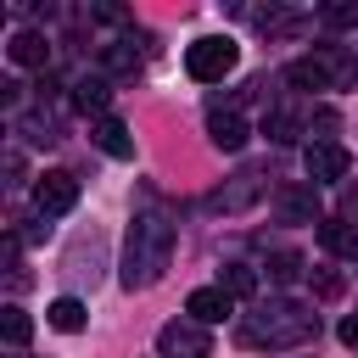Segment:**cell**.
<instances>
[{
	"mask_svg": "<svg viewBox=\"0 0 358 358\" xmlns=\"http://www.w3.org/2000/svg\"><path fill=\"white\" fill-rule=\"evenodd\" d=\"M263 134H268V140H280V145H291V140L302 134V123H296L291 112H268V117H263Z\"/></svg>",
	"mask_w": 358,
	"mask_h": 358,
	"instance_id": "cell-20",
	"label": "cell"
},
{
	"mask_svg": "<svg viewBox=\"0 0 358 358\" xmlns=\"http://www.w3.org/2000/svg\"><path fill=\"white\" fill-rule=\"evenodd\" d=\"M352 78H358V62H352Z\"/></svg>",
	"mask_w": 358,
	"mask_h": 358,
	"instance_id": "cell-26",
	"label": "cell"
},
{
	"mask_svg": "<svg viewBox=\"0 0 358 358\" xmlns=\"http://www.w3.org/2000/svg\"><path fill=\"white\" fill-rule=\"evenodd\" d=\"M341 341H347V347H358V313H347V319H341Z\"/></svg>",
	"mask_w": 358,
	"mask_h": 358,
	"instance_id": "cell-25",
	"label": "cell"
},
{
	"mask_svg": "<svg viewBox=\"0 0 358 358\" xmlns=\"http://www.w3.org/2000/svg\"><path fill=\"white\" fill-rule=\"evenodd\" d=\"M268 274H274V285H291V280L302 274V257H296V252H274V263H268Z\"/></svg>",
	"mask_w": 358,
	"mask_h": 358,
	"instance_id": "cell-21",
	"label": "cell"
},
{
	"mask_svg": "<svg viewBox=\"0 0 358 358\" xmlns=\"http://www.w3.org/2000/svg\"><path fill=\"white\" fill-rule=\"evenodd\" d=\"M341 218H347V224L358 218V185H347V190H341Z\"/></svg>",
	"mask_w": 358,
	"mask_h": 358,
	"instance_id": "cell-24",
	"label": "cell"
},
{
	"mask_svg": "<svg viewBox=\"0 0 358 358\" xmlns=\"http://www.w3.org/2000/svg\"><path fill=\"white\" fill-rule=\"evenodd\" d=\"M157 352L162 358H207V324L196 319H173L157 330Z\"/></svg>",
	"mask_w": 358,
	"mask_h": 358,
	"instance_id": "cell-6",
	"label": "cell"
},
{
	"mask_svg": "<svg viewBox=\"0 0 358 358\" xmlns=\"http://www.w3.org/2000/svg\"><path fill=\"white\" fill-rule=\"evenodd\" d=\"M95 145H101L106 157H117V162H129V157H134V134H129V123H123V117H101V123H95Z\"/></svg>",
	"mask_w": 358,
	"mask_h": 358,
	"instance_id": "cell-13",
	"label": "cell"
},
{
	"mask_svg": "<svg viewBox=\"0 0 358 358\" xmlns=\"http://www.w3.org/2000/svg\"><path fill=\"white\" fill-rule=\"evenodd\" d=\"M207 140H213L218 151H241V145H246V117H241L235 106H213V112H207Z\"/></svg>",
	"mask_w": 358,
	"mask_h": 358,
	"instance_id": "cell-10",
	"label": "cell"
},
{
	"mask_svg": "<svg viewBox=\"0 0 358 358\" xmlns=\"http://www.w3.org/2000/svg\"><path fill=\"white\" fill-rule=\"evenodd\" d=\"M308 336H319V313L302 308V302H285V296L257 302L246 313V324H241V341L246 347H302Z\"/></svg>",
	"mask_w": 358,
	"mask_h": 358,
	"instance_id": "cell-2",
	"label": "cell"
},
{
	"mask_svg": "<svg viewBox=\"0 0 358 358\" xmlns=\"http://www.w3.org/2000/svg\"><path fill=\"white\" fill-rule=\"evenodd\" d=\"M45 319H50L62 336H78V330H84V302H78V296H56V302L45 308Z\"/></svg>",
	"mask_w": 358,
	"mask_h": 358,
	"instance_id": "cell-16",
	"label": "cell"
},
{
	"mask_svg": "<svg viewBox=\"0 0 358 358\" xmlns=\"http://www.w3.org/2000/svg\"><path fill=\"white\" fill-rule=\"evenodd\" d=\"M319 246L330 257H358V224L347 218H319Z\"/></svg>",
	"mask_w": 358,
	"mask_h": 358,
	"instance_id": "cell-12",
	"label": "cell"
},
{
	"mask_svg": "<svg viewBox=\"0 0 358 358\" xmlns=\"http://www.w3.org/2000/svg\"><path fill=\"white\" fill-rule=\"evenodd\" d=\"M101 67H106V73H140L134 39H112V45H101Z\"/></svg>",
	"mask_w": 358,
	"mask_h": 358,
	"instance_id": "cell-17",
	"label": "cell"
},
{
	"mask_svg": "<svg viewBox=\"0 0 358 358\" xmlns=\"http://www.w3.org/2000/svg\"><path fill=\"white\" fill-rule=\"evenodd\" d=\"M274 213H280V224H319L313 185H280L274 190Z\"/></svg>",
	"mask_w": 358,
	"mask_h": 358,
	"instance_id": "cell-8",
	"label": "cell"
},
{
	"mask_svg": "<svg viewBox=\"0 0 358 358\" xmlns=\"http://www.w3.org/2000/svg\"><path fill=\"white\" fill-rule=\"evenodd\" d=\"M218 285H224L229 296H252V291H257V274H252V263H224V268H218Z\"/></svg>",
	"mask_w": 358,
	"mask_h": 358,
	"instance_id": "cell-18",
	"label": "cell"
},
{
	"mask_svg": "<svg viewBox=\"0 0 358 358\" xmlns=\"http://www.w3.org/2000/svg\"><path fill=\"white\" fill-rule=\"evenodd\" d=\"M229 308H235V296H229L224 285H196V291H190V302H185V313H190L196 324H224V319H229Z\"/></svg>",
	"mask_w": 358,
	"mask_h": 358,
	"instance_id": "cell-9",
	"label": "cell"
},
{
	"mask_svg": "<svg viewBox=\"0 0 358 358\" xmlns=\"http://www.w3.org/2000/svg\"><path fill=\"white\" fill-rule=\"evenodd\" d=\"M235 62H241V45H235L229 34H207V39H196V45L185 50V67H190V78H201V84H218V78H229V73H235Z\"/></svg>",
	"mask_w": 358,
	"mask_h": 358,
	"instance_id": "cell-3",
	"label": "cell"
},
{
	"mask_svg": "<svg viewBox=\"0 0 358 358\" xmlns=\"http://www.w3.org/2000/svg\"><path fill=\"white\" fill-rule=\"evenodd\" d=\"M341 291H347V280H341L336 268H319V274H313V296H319V302H336Z\"/></svg>",
	"mask_w": 358,
	"mask_h": 358,
	"instance_id": "cell-22",
	"label": "cell"
},
{
	"mask_svg": "<svg viewBox=\"0 0 358 358\" xmlns=\"http://www.w3.org/2000/svg\"><path fill=\"white\" fill-rule=\"evenodd\" d=\"M73 201H78V179H73L67 168L39 173V185H34V207H39V218H62V213H73Z\"/></svg>",
	"mask_w": 358,
	"mask_h": 358,
	"instance_id": "cell-5",
	"label": "cell"
},
{
	"mask_svg": "<svg viewBox=\"0 0 358 358\" xmlns=\"http://www.w3.org/2000/svg\"><path fill=\"white\" fill-rule=\"evenodd\" d=\"M324 22H330V28H352V22H358V0H347V6H324Z\"/></svg>",
	"mask_w": 358,
	"mask_h": 358,
	"instance_id": "cell-23",
	"label": "cell"
},
{
	"mask_svg": "<svg viewBox=\"0 0 358 358\" xmlns=\"http://www.w3.org/2000/svg\"><path fill=\"white\" fill-rule=\"evenodd\" d=\"M106 95H112V84H106L101 73H84V78L73 84V106H78V112H101Z\"/></svg>",
	"mask_w": 358,
	"mask_h": 358,
	"instance_id": "cell-15",
	"label": "cell"
},
{
	"mask_svg": "<svg viewBox=\"0 0 358 358\" xmlns=\"http://www.w3.org/2000/svg\"><path fill=\"white\" fill-rule=\"evenodd\" d=\"M352 67L336 56V50H319V56H302V62H291L285 67V78L296 84V90H330L336 78H347Z\"/></svg>",
	"mask_w": 358,
	"mask_h": 358,
	"instance_id": "cell-4",
	"label": "cell"
},
{
	"mask_svg": "<svg viewBox=\"0 0 358 358\" xmlns=\"http://www.w3.org/2000/svg\"><path fill=\"white\" fill-rule=\"evenodd\" d=\"M0 330H6V341L11 347H28V336H34V319L11 302V308H0Z\"/></svg>",
	"mask_w": 358,
	"mask_h": 358,
	"instance_id": "cell-19",
	"label": "cell"
},
{
	"mask_svg": "<svg viewBox=\"0 0 358 358\" xmlns=\"http://www.w3.org/2000/svg\"><path fill=\"white\" fill-rule=\"evenodd\" d=\"M347 168H352V157L341 145H330V140H313L308 145V179L313 185H336V179H347Z\"/></svg>",
	"mask_w": 358,
	"mask_h": 358,
	"instance_id": "cell-7",
	"label": "cell"
},
{
	"mask_svg": "<svg viewBox=\"0 0 358 358\" xmlns=\"http://www.w3.org/2000/svg\"><path fill=\"white\" fill-rule=\"evenodd\" d=\"M6 50H11L17 67H45V62H50V45H45V34H34V28H22Z\"/></svg>",
	"mask_w": 358,
	"mask_h": 358,
	"instance_id": "cell-14",
	"label": "cell"
},
{
	"mask_svg": "<svg viewBox=\"0 0 358 358\" xmlns=\"http://www.w3.org/2000/svg\"><path fill=\"white\" fill-rule=\"evenodd\" d=\"M257 196H263V173L246 168V173H235L224 190H213V207H218V213H241V207H252Z\"/></svg>",
	"mask_w": 358,
	"mask_h": 358,
	"instance_id": "cell-11",
	"label": "cell"
},
{
	"mask_svg": "<svg viewBox=\"0 0 358 358\" xmlns=\"http://www.w3.org/2000/svg\"><path fill=\"white\" fill-rule=\"evenodd\" d=\"M168 257H173V224L162 213H140L129 229V252H123V285L129 291L157 285L168 274Z\"/></svg>",
	"mask_w": 358,
	"mask_h": 358,
	"instance_id": "cell-1",
	"label": "cell"
}]
</instances>
